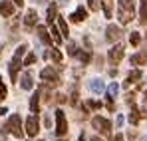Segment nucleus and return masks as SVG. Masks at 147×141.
<instances>
[{
    "mask_svg": "<svg viewBox=\"0 0 147 141\" xmlns=\"http://www.w3.org/2000/svg\"><path fill=\"white\" fill-rule=\"evenodd\" d=\"M133 12H135V4H133V0H117V18H119V22H121V24L131 22Z\"/></svg>",
    "mask_w": 147,
    "mask_h": 141,
    "instance_id": "nucleus-1",
    "label": "nucleus"
},
{
    "mask_svg": "<svg viewBox=\"0 0 147 141\" xmlns=\"http://www.w3.org/2000/svg\"><path fill=\"white\" fill-rule=\"evenodd\" d=\"M22 64H24V62H22V58H18V56H14V58L10 60L8 70H10V78H12V82H16V80H18V68H20Z\"/></svg>",
    "mask_w": 147,
    "mask_h": 141,
    "instance_id": "nucleus-7",
    "label": "nucleus"
},
{
    "mask_svg": "<svg viewBox=\"0 0 147 141\" xmlns=\"http://www.w3.org/2000/svg\"><path fill=\"white\" fill-rule=\"evenodd\" d=\"M58 26H60V32H62L64 36H68V22H66L64 16H58Z\"/></svg>",
    "mask_w": 147,
    "mask_h": 141,
    "instance_id": "nucleus-19",
    "label": "nucleus"
},
{
    "mask_svg": "<svg viewBox=\"0 0 147 141\" xmlns=\"http://www.w3.org/2000/svg\"><path fill=\"white\" fill-rule=\"evenodd\" d=\"M90 10H99V0H88Z\"/></svg>",
    "mask_w": 147,
    "mask_h": 141,
    "instance_id": "nucleus-33",
    "label": "nucleus"
},
{
    "mask_svg": "<svg viewBox=\"0 0 147 141\" xmlns=\"http://www.w3.org/2000/svg\"><path fill=\"white\" fill-rule=\"evenodd\" d=\"M68 133V121H66V115L62 109H56V135L64 137Z\"/></svg>",
    "mask_w": 147,
    "mask_h": 141,
    "instance_id": "nucleus-2",
    "label": "nucleus"
},
{
    "mask_svg": "<svg viewBox=\"0 0 147 141\" xmlns=\"http://www.w3.org/2000/svg\"><path fill=\"white\" fill-rule=\"evenodd\" d=\"M141 76H143L141 70H131V72H129V76H127V80H125V88L131 86V84H135V82H139Z\"/></svg>",
    "mask_w": 147,
    "mask_h": 141,
    "instance_id": "nucleus-13",
    "label": "nucleus"
},
{
    "mask_svg": "<svg viewBox=\"0 0 147 141\" xmlns=\"http://www.w3.org/2000/svg\"><path fill=\"white\" fill-rule=\"evenodd\" d=\"M8 129H10V133H14L16 137H22V119H20V115L18 113H14V115H10V119H8Z\"/></svg>",
    "mask_w": 147,
    "mask_h": 141,
    "instance_id": "nucleus-4",
    "label": "nucleus"
},
{
    "mask_svg": "<svg viewBox=\"0 0 147 141\" xmlns=\"http://www.w3.org/2000/svg\"><path fill=\"white\" fill-rule=\"evenodd\" d=\"M141 2V10H139V16H141V22H147V0H139Z\"/></svg>",
    "mask_w": 147,
    "mask_h": 141,
    "instance_id": "nucleus-22",
    "label": "nucleus"
},
{
    "mask_svg": "<svg viewBox=\"0 0 147 141\" xmlns=\"http://www.w3.org/2000/svg\"><path fill=\"white\" fill-rule=\"evenodd\" d=\"M80 60H82V64H88V62L92 60V54H90V52H82V54H80Z\"/></svg>",
    "mask_w": 147,
    "mask_h": 141,
    "instance_id": "nucleus-29",
    "label": "nucleus"
},
{
    "mask_svg": "<svg viewBox=\"0 0 147 141\" xmlns=\"http://www.w3.org/2000/svg\"><path fill=\"white\" fill-rule=\"evenodd\" d=\"M0 14L2 16H12L14 14V4L10 0H2L0 2Z\"/></svg>",
    "mask_w": 147,
    "mask_h": 141,
    "instance_id": "nucleus-10",
    "label": "nucleus"
},
{
    "mask_svg": "<svg viewBox=\"0 0 147 141\" xmlns=\"http://www.w3.org/2000/svg\"><path fill=\"white\" fill-rule=\"evenodd\" d=\"M20 86H22V90H32V88H34L32 74H28V72H26L24 76H22V82H20Z\"/></svg>",
    "mask_w": 147,
    "mask_h": 141,
    "instance_id": "nucleus-16",
    "label": "nucleus"
},
{
    "mask_svg": "<svg viewBox=\"0 0 147 141\" xmlns=\"http://www.w3.org/2000/svg\"><path fill=\"white\" fill-rule=\"evenodd\" d=\"M36 2H44V0H36Z\"/></svg>",
    "mask_w": 147,
    "mask_h": 141,
    "instance_id": "nucleus-42",
    "label": "nucleus"
},
{
    "mask_svg": "<svg viewBox=\"0 0 147 141\" xmlns=\"http://www.w3.org/2000/svg\"><path fill=\"white\" fill-rule=\"evenodd\" d=\"M76 101H78V90L72 92V103H76Z\"/></svg>",
    "mask_w": 147,
    "mask_h": 141,
    "instance_id": "nucleus-35",
    "label": "nucleus"
},
{
    "mask_svg": "<svg viewBox=\"0 0 147 141\" xmlns=\"http://www.w3.org/2000/svg\"><path fill=\"white\" fill-rule=\"evenodd\" d=\"M129 42H131V46H139V42H141L139 32H131V34H129Z\"/></svg>",
    "mask_w": 147,
    "mask_h": 141,
    "instance_id": "nucleus-23",
    "label": "nucleus"
},
{
    "mask_svg": "<svg viewBox=\"0 0 147 141\" xmlns=\"http://www.w3.org/2000/svg\"><path fill=\"white\" fill-rule=\"evenodd\" d=\"M86 18H88V10H86L84 6H80L72 16H70V20H72V22H82V20H86Z\"/></svg>",
    "mask_w": 147,
    "mask_h": 141,
    "instance_id": "nucleus-12",
    "label": "nucleus"
},
{
    "mask_svg": "<svg viewBox=\"0 0 147 141\" xmlns=\"http://www.w3.org/2000/svg\"><path fill=\"white\" fill-rule=\"evenodd\" d=\"M68 54H70V56H76V54H78V46H76L74 42L68 44Z\"/></svg>",
    "mask_w": 147,
    "mask_h": 141,
    "instance_id": "nucleus-32",
    "label": "nucleus"
},
{
    "mask_svg": "<svg viewBox=\"0 0 147 141\" xmlns=\"http://www.w3.org/2000/svg\"><path fill=\"white\" fill-rule=\"evenodd\" d=\"M117 92H119V86H117L115 82H111V84L107 86V95H109V97H115Z\"/></svg>",
    "mask_w": 147,
    "mask_h": 141,
    "instance_id": "nucleus-21",
    "label": "nucleus"
},
{
    "mask_svg": "<svg viewBox=\"0 0 147 141\" xmlns=\"http://www.w3.org/2000/svg\"><path fill=\"white\" fill-rule=\"evenodd\" d=\"M129 121H131V123H137V121H139V113H137L135 105H131V113H129Z\"/></svg>",
    "mask_w": 147,
    "mask_h": 141,
    "instance_id": "nucleus-25",
    "label": "nucleus"
},
{
    "mask_svg": "<svg viewBox=\"0 0 147 141\" xmlns=\"http://www.w3.org/2000/svg\"><path fill=\"white\" fill-rule=\"evenodd\" d=\"M86 107H90V109H99V107H101V101H94V99H88V101H86Z\"/></svg>",
    "mask_w": 147,
    "mask_h": 141,
    "instance_id": "nucleus-27",
    "label": "nucleus"
},
{
    "mask_svg": "<svg viewBox=\"0 0 147 141\" xmlns=\"http://www.w3.org/2000/svg\"><path fill=\"white\" fill-rule=\"evenodd\" d=\"M36 22H38V14H36V10H28V12H26V18H24V24L28 26V28H32Z\"/></svg>",
    "mask_w": 147,
    "mask_h": 141,
    "instance_id": "nucleus-14",
    "label": "nucleus"
},
{
    "mask_svg": "<svg viewBox=\"0 0 147 141\" xmlns=\"http://www.w3.org/2000/svg\"><path fill=\"white\" fill-rule=\"evenodd\" d=\"M115 123H117V125H121V123H123V115H117V119H115Z\"/></svg>",
    "mask_w": 147,
    "mask_h": 141,
    "instance_id": "nucleus-37",
    "label": "nucleus"
},
{
    "mask_svg": "<svg viewBox=\"0 0 147 141\" xmlns=\"http://www.w3.org/2000/svg\"><path fill=\"white\" fill-rule=\"evenodd\" d=\"M107 109H109V111L115 109V105H113V97H109V95H107Z\"/></svg>",
    "mask_w": 147,
    "mask_h": 141,
    "instance_id": "nucleus-34",
    "label": "nucleus"
},
{
    "mask_svg": "<svg viewBox=\"0 0 147 141\" xmlns=\"http://www.w3.org/2000/svg\"><path fill=\"white\" fill-rule=\"evenodd\" d=\"M52 40H54V44H60L62 42V32L52 24Z\"/></svg>",
    "mask_w": 147,
    "mask_h": 141,
    "instance_id": "nucleus-20",
    "label": "nucleus"
},
{
    "mask_svg": "<svg viewBox=\"0 0 147 141\" xmlns=\"http://www.w3.org/2000/svg\"><path fill=\"white\" fill-rule=\"evenodd\" d=\"M92 141H101V139H99V137H94V139H92Z\"/></svg>",
    "mask_w": 147,
    "mask_h": 141,
    "instance_id": "nucleus-41",
    "label": "nucleus"
},
{
    "mask_svg": "<svg viewBox=\"0 0 147 141\" xmlns=\"http://www.w3.org/2000/svg\"><path fill=\"white\" fill-rule=\"evenodd\" d=\"M143 141H147V137H145V139H143Z\"/></svg>",
    "mask_w": 147,
    "mask_h": 141,
    "instance_id": "nucleus-43",
    "label": "nucleus"
},
{
    "mask_svg": "<svg viewBox=\"0 0 147 141\" xmlns=\"http://www.w3.org/2000/svg\"><path fill=\"white\" fill-rule=\"evenodd\" d=\"M12 2H14L16 6H22V4H24V0H12Z\"/></svg>",
    "mask_w": 147,
    "mask_h": 141,
    "instance_id": "nucleus-38",
    "label": "nucleus"
},
{
    "mask_svg": "<svg viewBox=\"0 0 147 141\" xmlns=\"http://www.w3.org/2000/svg\"><path fill=\"white\" fill-rule=\"evenodd\" d=\"M26 48H28L26 44H22V46H18V48H16V52H14V56H18V58H22V56L26 54Z\"/></svg>",
    "mask_w": 147,
    "mask_h": 141,
    "instance_id": "nucleus-30",
    "label": "nucleus"
},
{
    "mask_svg": "<svg viewBox=\"0 0 147 141\" xmlns=\"http://www.w3.org/2000/svg\"><path fill=\"white\" fill-rule=\"evenodd\" d=\"M105 38H107L109 42L119 40V38H121V28H117L115 24H109V26H107V34H105Z\"/></svg>",
    "mask_w": 147,
    "mask_h": 141,
    "instance_id": "nucleus-9",
    "label": "nucleus"
},
{
    "mask_svg": "<svg viewBox=\"0 0 147 141\" xmlns=\"http://www.w3.org/2000/svg\"><path fill=\"white\" fill-rule=\"evenodd\" d=\"M90 90H92L94 94H101V92L105 90V86H103L101 80H92V82H90Z\"/></svg>",
    "mask_w": 147,
    "mask_h": 141,
    "instance_id": "nucleus-15",
    "label": "nucleus"
},
{
    "mask_svg": "<svg viewBox=\"0 0 147 141\" xmlns=\"http://www.w3.org/2000/svg\"><path fill=\"white\" fill-rule=\"evenodd\" d=\"M56 10H58L56 4H50L48 6V24H52V20L56 18Z\"/></svg>",
    "mask_w": 147,
    "mask_h": 141,
    "instance_id": "nucleus-24",
    "label": "nucleus"
},
{
    "mask_svg": "<svg viewBox=\"0 0 147 141\" xmlns=\"http://www.w3.org/2000/svg\"><path fill=\"white\" fill-rule=\"evenodd\" d=\"M131 64H135V66H139V64H147V52H141V54L131 56Z\"/></svg>",
    "mask_w": 147,
    "mask_h": 141,
    "instance_id": "nucleus-17",
    "label": "nucleus"
},
{
    "mask_svg": "<svg viewBox=\"0 0 147 141\" xmlns=\"http://www.w3.org/2000/svg\"><path fill=\"white\" fill-rule=\"evenodd\" d=\"M30 111H34V113H38L40 111V95H32V99H30Z\"/></svg>",
    "mask_w": 147,
    "mask_h": 141,
    "instance_id": "nucleus-18",
    "label": "nucleus"
},
{
    "mask_svg": "<svg viewBox=\"0 0 147 141\" xmlns=\"http://www.w3.org/2000/svg\"><path fill=\"white\" fill-rule=\"evenodd\" d=\"M92 125L98 129L101 135H109V133H111V123L105 117H94L92 119Z\"/></svg>",
    "mask_w": 147,
    "mask_h": 141,
    "instance_id": "nucleus-5",
    "label": "nucleus"
},
{
    "mask_svg": "<svg viewBox=\"0 0 147 141\" xmlns=\"http://www.w3.org/2000/svg\"><path fill=\"white\" fill-rule=\"evenodd\" d=\"M6 111H8L6 107H0V115H6Z\"/></svg>",
    "mask_w": 147,
    "mask_h": 141,
    "instance_id": "nucleus-39",
    "label": "nucleus"
},
{
    "mask_svg": "<svg viewBox=\"0 0 147 141\" xmlns=\"http://www.w3.org/2000/svg\"><path fill=\"white\" fill-rule=\"evenodd\" d=\"M38 131H40L38 117H36V115H30V117L26 119V133H28L30 137H36V135H38Z\"/></svg>",
    "mask_w": 147,
    "mask_h": 141,
    "instance_id": "nucleus-6",
    "label": "nucleus"
},
{
    "mask_svg": "<svg viewBox=\"0 0 147 141\" xmlns=\"http://www.w3.org/2000/svg\"><path fill=\"white\" fill-rule=\"evenodd\" d=\"M34 62H36V54L32 52V54H28V56H26V60H24V66H32Z\"/></svg>",
    "mask_w": 147,
    "mask_h": 141,
    "instance_id": "nucleus-28",
    "label": "nucleus"
},
{
    "mask_svg": "<svg viewBox=\"0 0 147 141\" xmlns=\"http://www.w3.org/2000/svg\"><path fill=\"white\" fill-rule=\"evenodd\" d=\"M143 109H145V113H147V94L143 95Z\"/></svg>",
    "mask_w": 147,
    "mask_h": 141,
    "instance_id": "nucleus-36",
    "label": "nucleus"
},
{
    "mask_svg": "<svg viewBox=\"0 0 147 141\" xmlns=\"http://www.w3.org/2000/svg\"><path fill=\"white\" fill-rule=\"evenodd\" d=\"M123 58V46L121 44H115V46L109 50V62L111 64H119Z\"/></svg>",
    "mask_w": 147,
    "mask_h": 141,
    "instance_id": "nucleus-8",
    "label": "nucleus"
},
{
    "mask_svg": "<svg viewBox=\"0 0 147 141\" xmlns=\"http://www.w3.org/2000/svg\"><path fill=\"white\" fill-rule=\"evenodd\" d=\"M36 32H38V36H40V40L46 44V46H50L54 40L50 38V34H48V30H46V26H36Z\"/></svg>",
    "mask_w": 147,
    "mask_h": 141,
    "instance_id": "nucleus-11",
    "label": "nucleus"
},
{
    "mask_svg": "<svg viewBox=\"0 0 147 141\" xmlns=\"http://www.w3.org/2000/svg\"><path fill=\"white\" fill-rule=\"evenodd\" d=\"M50 58H52L54 62H62V54H60L56 48H52V50H50Z\"/></svg>",
    "mask_w": 147,
    "mask_h": 141,
    "instance_id": "nucleus-26",
    "label": "nucleus"
},
{
    "mask_svg": "<svg viewBox=\"0 0 147 141\" xmlns=\"http://www.w3.org/2000/svg\"><path fill=\"white\" fill-rule=\"evenodd\" d=\"M80 141H86V139H84V133H82V135H80Z\"/></svg>",
    "mask_w": 147,
    "mask_h": 141,
    "instance_id": "nucleus-40",
    "label": "nucleus"
},
{
    "mask_svg": "<svg viewBox=\"0 0 147 141\" xmlns=\"http://www.w3.org/2000/svg\"><path fill=\"white\" fill-rule=\"evenodd\" d=\"M40 78L44 80V84L46 86H58L60 84V78H58V72L56 70H52V68H44V70L40 72Z\"/></svg>",
    "mask_w": 147,
    "mask_h": 141,
    "instance_id": "nucleus-3",
    "label": "nucleus"
},
{
    "mask_svg": "<svg viewBox=\"0 0 147 141\" xmlns=\"http://www.w3.org/2000/svg\"><path fill=\"white\" fill-rule=\"evenodd\" d=\"M6 94H8V90H6V86H4V82H2V78H0V101L6 97Z\"/></svg>",
    "mask_w": 147,
    "mask_h": 141,
    "instance_id": "nucleus-31",
    "label": "nucleus"
}]
</instances>
